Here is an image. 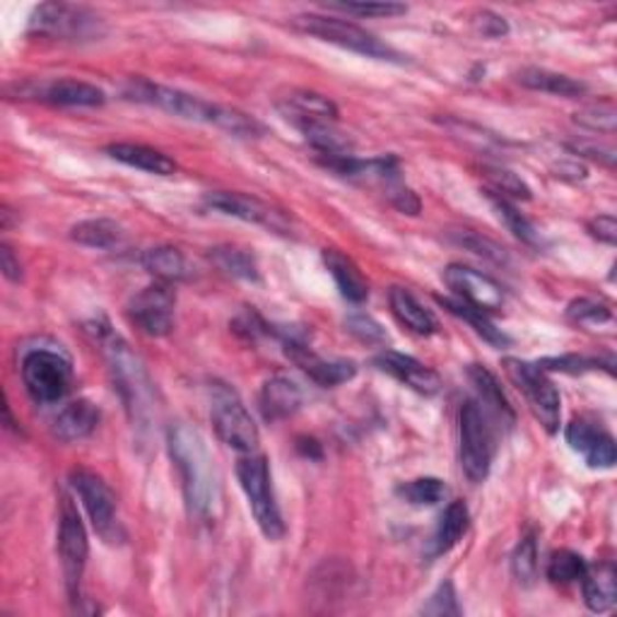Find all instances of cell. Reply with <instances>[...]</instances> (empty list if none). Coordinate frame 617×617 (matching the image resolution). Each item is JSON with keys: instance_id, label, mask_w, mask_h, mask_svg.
<instances>
[{"instance_id": "6da1fadb", "label": "cell", "mask_w": 617, "mask_h": 617, "mask_svg": "<svg viewBox=\"0 0 617 617\" xmlns=\"http://www.w3.org/2000/svg\"><path fill=\"white\" fill-rule=\"evenodd\" d=\"M167 446L174 468L179 470L188 512L198 521L216 519L220 507V476L206 439L188 424L176 422L167 430Z\"/></svg>"}, {"instance_id": "7a4b0ae2", "label": "cell", "mask_w": 617, "mask_h": 617, "mask_svg": "<svg viewBox=\"0 0 617 617\" xmlns=\"http://www.w3.org/2000/svg\"><path fill=\"white\" fill-rule=\"evenodd\" d=\"M236 478H240L248 509H252L260 533L270 543H278L284 536V521L276 500V490H272L268 458L256 454V451L254 454H244L236 461Z\"/></svg>"}, {"instance_id": "3957f363", "label": "cell", "mask_w": 617, "mask_h": 617, "mask_svg": "<svg viewBox=\"0 0 617 617\" xmlns=\"http://www.w3.org/2000/svg\"><path fill=\"white\" fill-rule=\"evenodd\" d=\"M292 27L308 34V37L340 46V49L352 54L376 58V61L403 63V54H398L394 46L384 44L382 39L374 37L372 32L362 30L360 25H352L348 20L328 18V15H296L292 20Z\"/></svg>"}, {"instance_id": "277c9868", "label": "cell", "mask_w": 617, "mask_h": 617, "mask_svg": "<svg viewBox=\"0 0 617 617\" xmlns=\"http://www.w3.org/2000/svg\"><path fill=\"white\" fill-rule=\"evenodd\" d=\"M458 458L470 482H482L490 476L494 458V427L476 398L463 403L458 410Z\"/></svg>"}, {"instance_id": "5b68a950", "label": "cell", "mask_w": 617, "mask_h": 617, "mask_svg": "<svg viewBox=\"0 0 617 617\" xmlns=\"http://www.w3.org/2000/svg\"><path fill=\"white\" fill-rule=\"evenodd\" d=\"M30 32L54 42H97L106 34L104 20L85 5L44 3L30 18Z\"/></svg>"}, {"instance_id": "8992f818", "label": "cell", "mask_w": 617, "mask_h": 617, "mask_svg": "<svg viewBox=\"0 0 617 617\" xmlns=\"http://www.w3.org/2000/svg\"><path fill=\"white\" fill-rule=\"evenodd\" d=\"M102 348L106 364H109V372L114 376L116 391L121 394L128 412L133 415V420L142 422L145 412L150 408V396H152V384L148 379V372L142 370L140 360L133 354L126 342L114 336L112 330H102Z\"/></svg>"}, {"instance_id": "52a82bcc", "label": "cell", "mask_w": 617, "mask_h": 617, "mask_svg": "<svg viewBox=\"0 0 617 617\" xmlns=\"http://www.w3.org/2000/svg\"><path fill=\"white\" fill-rule=\"evenodd\" d=\"M502 366L509 376V382H512L521 394H524L533 418L543 424V430L548 434H555L557 430H560L562 398H560V391H557L555 384L550 382L548 372H545L538 364L519 360V358H504Z\"/></svg>"}, {"instance_id": "ba28073f", "label": "cell", "mask_w": 617, "mask_h": 617, "mask_svg": "<svg viewBox=\"0 0 617 617\" xmlns=\"http://www.w3.org/2000/svg\"><path fill=\"white\" fill-rule=\"evenodd\" d=\"M20 372L27 394L37 403H58L73 386V364L61 350H30L22 358Z\"/></svg>"}, {"instance_id": "9c48e42d", "label": "cell", "mask_w": 617, "mask_h": 617, "mask_svg": "<svg viewBox=\"0 0 617 617\" xmlns=\"http://www.w3.org/2000/svg\"><path fill=\"white\" fill-rule=\"evenodd\" d=\"M70 488L75 490L80 497L82 507L92 521V528L97 531V536L104 543H121L124 540V528L118 521V507H116V494L104 482L102 476L88 468H75L70 470Z\"/></svg>"}, {"instance_id": "30bf717a", "label": "cell", "mask_w": 617, "mask_h": 617, "mask_svg": "<svg viewBox=\"0 0 617 617\" xmlns=\"http://www.w3.org/2000/svg\"><path fill=\"white\" fill-rule=\"evenodd\" d=\"M126 97L142 102V104H150V106H158V109L186 118V121L210 124V126H218L222 112H224V106L220 104L206 102V100L196 97V94H188L176 88L154 85V82L150 80H130L126 88Z\"/></svg>"}, {"instance_id": "8fae6325", "label": "cell", "mask_w": 617, "mask_h": 617, "mask_svg": "<svg viewBox=\"0 0 617 617\" xmlns=\"http://www.w3.org/2000/svg\"><path fill=\"white\" fill-rule=\"evenodd\" d=\"M210 420L222 442L240 454H254L258 449V427L242 398L230 386H212Z\"/></svg>"}, {"instance_id": "7c38bea8", "label": "cell", "mask_w": 617, "mask_h": 617, "mask_svg": "<svg viewBox=\"0 0 617 617\" xmlns=\"http://www.w3.org/2000/svg\"><path fill=\"white\" fill-rule=\"evenodd\" d=\"M58 557H61L68 596L75 603L80 601V584L88 567L90 540L85 524H82L70 497H63L61 500V516H58Z\"/></svg>"}, {"instance_id": "4fadbf2b", "label": "cell", "mask_w": 617, "mask_h": 617, "mask_svg": "<svg viewBox=\"0 0 617 617\" xmlns=\"http://www.w3.org/2000/svg\"><path fill=\"white\" fill-rule=\"evenodd\" d=\"M174 304L176 294L172 284L154 282L150 288L140 290L133 300L128 302V322L133 324L140 334L150 338H162L172 334L174 328Z\"/></svg>"}, {"instance_id": "5bb4252c", "label": "cell", "mask_w": 617, "mask_h": 617, "mask_svg": "<svg viewBox=\"0 0 617 617\" xmlns=\"http://www.w3.org/2000/svg\"><path fill=\"white\" fill-rule=\"evenodd\" d=\"M206 206L222 212V216H230L236 220L260 224L270 232L288 234L292 230L290 218L284 216L282 210L272 208L270 203H264L260 198L246 196V194H234V191H212L206 196Z\"/></svg>"}, {"instance_id": "9a60e30c", "label": "cell", "mask_w": 617, "mask_h": 617, "mask_svg": "<svg viewBox=\"0 0 617 617\" xmlns=\"http://www.w3.org/2000/svg\"><path fill=\"white\" fill-rule=\"evenodd\" d=\"M444 282H446V288L454 292L456 300H461L463 304L476 306L485 314L500 312V308L504 306L502 284L476 268L451 264L444 270Z\"/></svg>"}, {"instance_id": "2e32d148", "label": "cell", "mask_w": 617, "mask_h": 617, "mask_svg": "<svg viewBox=\"0 0 617 617\" xmlns=\"http://www.w3.org/2000/svg\"><path fill=\"white\" fill-rule=\"evenodd\" d=\"M284 348H288V358L300 366V370L312 379L314 384L324 388H334L350 382L358 374V366L348 360H324L316 352L308 350L302 340L292 338L290 334L284 336Z\"/></svg>"}, {"instance_id": "e0dca14e", "label": "cell", "mask_w": 617, "mask_h": 617, "mask_svg": "<svg viewBox=\"0 0 617 617\" xmlns=\"http://www.w3.org/2000/svg\"><path fill=\"white\" fill-rule=\"evenodd\" d=\"M567 444L577 454L584 456L589 468H613L617 461L615 439L598 427L596 422H589L584 418H577L567 424Z\"/></svg>"}, {"instance_id": "ac0fdd59", "label": "cell", "mask_w": 617, "mask_h": 617, "mask_svg": "<svg viewBox=\"0 0 617 617\" xmlns=\"http://www.w3.org/2000/svg\"><path fill=\"white\" fill-rule=\"evenodd\" d=\"M278 109L300 130L316 124H338V106L312 90H290L280 97Z\"/></svg>"}, {"instance_id": "d6986e66", "label": "cell", "mask_w": 617, "mask_h": 617, "mask_svg": "<svg viewBox=\"0 0 617 617\" xmlns=\"http://www.w3.org/2000/svg\"><path fill=\"white\" fill-rule=\"evenodd\" d=\"M22 94L56 106H102L106 102L104 90L73 78L39 82V85H30V90L22 88Z\"/></svg>"}, {"instance_id": "ffe728a7", "label": "cell", "mask_w": 617, "mask_h": 617, "mask_svg": "<svg viewBox=\"0 0 617 617\" xmlns=\"http://www.w3.org/2000/svg\"><path fill=\"white\" fill-rule=\"evenodd\" d=\"M374 364L382 372L398 379L400 384L418 391V394L422 396H434L439 394V388H442V379H439V374L430 370V366H424L422 362L410 358V354H403L396 350H384L382 354H376Z\"/></svg>"}, {"instance_id": "44dd1931", "label": "cell", "mask_w": 617, "mask_h": 617, "mask_svg": "<svg viewBox=\"0 0 617 617\" xmlns=\"http://www.w3.org/2000/svg\"><path fill=\"white\" fill-rule=\"evenodd\" d=\"M468 379L473 388H476V400L478 406L488 412V418L494 420L497 424H504L507 430H512L516 422V412L512 408V403L504 396V391L497 382V376L482 364H470L468 366Z\"/></svg>"}, {"instance_id": "7402d4cb", "label": "cell", "mask_w": 617, "mask_h": 617, "mask_svg": "<svg viewBox=\"0 0 617 617\" xmlns=\"http://www.w3.org/2000/svg\"><path fill=\"white\" fill-rule=\"evenodd\" d=\"M302 388L288 376H270L268 382L260 386L258 408L266 422H280L292 418V415L302 408Z\"/></svg>"}, {"instance_id": "603a6c76", "label": "cell", "mask_w": 617, "mask_h": 617, "mask_svg": "<svg viewBox=\"0 0 617 617\" xmlns=\"http://www.w3.org/2000/svg\"><path fill=\"white\" fill-rule=\"evenodd\" d=\"M100 408L94 406L92 400H73L56 415L51 422V434L58 439V442L70 444V442H82L88 439L100 424Z\"/></svg>"}, {"instance_id": "cb8c5ba5", "label": "cell", "mask_w": 617, "mask_h": 617, "mask_svg": "<svg viewBox=\"0 0 617 617\" xmlns=\"http://www.w3.org/2000/svg\"><path fill=\"white\" fill-rule=\"evenodd\" d=\"M388 304H391V312H394L398 322L406 326L408 330H412V334L432 336L439 330L436 316L410 290L391 288Z\"/></svg>"}, {"instance_id": "d4e9b609", "label": "cell", "mask_w": 617, "mask_h": 617, "mask_svg": "<svg viewBox=\"0 0 617 617\" xmlns=\"http://www.w3.org/2000/svg\"><path fill=\"white\" fill-rule=\"evenodd\" d=\"M106 154L112 160L126 164V167L154 176H172L176 172V162L167 158V154L148 145H136V142H114V145L106 148Z\"/></svg>"}, {"instance_id": "484cf974", "label": "cell", "mask_w": 617, "mask_h": 617, "mask_svg": "<svg viewBox=\"0 0 617 617\" xmlns=\"http://www.w3.org/2000/svg\"><path fill=\"white\" fill-rule=\"evenodd\" d=\"M581 589H584V603L593 613L610 610L617 601V572L613 562H601L586 567L581 577Z\"/></svg>"}, {"instance_id": "4316f807", "label": "cell", "mask_w": 617, "mask_h": 617, "mask_svg": "<svg viewBox=\"0 0 617 617\" xmlns=\"http://www.w3.org/2000/svg\"><path fill=\"white\" fill-rule=\"evenodd\" d=\"M324 264L330 272V278L336 280L340 294L346 296L348 302L362 304L366 296H370V284H366L360 268L354 266L346 254H340L338 248H326Z\"/></svg>"}, {"instance_id": "83f0119b", "label": "cell", "mask_w": 617, "mask_h": 617, "mask_svg": "<svg viewBox=\"0 0 617 617\" xmlns=\"http://www.w3.org/2000/svg\"><path fill=\"white\" fill-rule=\"evenodd\" d=\"M142 266L150 272V276L164 282V284H174V282H184L191 278V266H188L186 256L179 252L176 246H158L150 248L142 256Z\"/></svg>"}, {"instance_id": "f1b7e54d", "label": "cell", "mask_w": 617, "mask_h": 617, "mask_svg": "<svg viewBox=\"0 0 617 617\" xmlns=\"http://www.w3.org/2000/svg\"><path fill=\"white\" fill-rule=\"evenodd\" d=\"M516 80L528 90L557 94V97H567V100L581 97V94L586 92L584 82H579L562 73H555V70H548V68H524L516 73Z\"/></svg>"}, {"instance_id": "f546056e", "label": "cell", "mask_w": 617, "mask_h": 617, "mask_svg": "<svg viewBox=\"0 0 617 617\" xmlns=\"http://www.w3.org/2000/svg\"><path fill=\"white\" fill-rule=\"evenodd\" d=\"M436 302L442 304L449 314H454L456 318H461V322H466L476 334L482 338V340H488L490 346L494 348H507L509 342V336L504 334L502 328H497L492 322H490V316L480 312V308L476 306H470V304H463L461 300H451V296H436Z\"/></svg>"}, {"instance_id": "4dcf8cb0", "label": "cell", "mask_w": 617, "mask_h": 617, "mask_svg": "<svg viewBox=\"0 0 617 617\" xmlns=\"http://www.w3.org/2000/svg\"><path fill=\"white\" fill-rule=\"evenodd\" d=\"M468 526H470L468 507L463 504V502H451L444 509V514L439 516V524H436L434 538H432L434 555H444L449 550H454L456 545H458V540L466 536Z\"/></svg>"}, {"instance_id": "1f68e13d", "label": "cell", "mask_w": 617, "mask_h": 617, "mask_svg": "<svg viewBox=\"0 0 617 617\" xmlns=\"http://www.w3.org/2000/svg\"><path fill=\"white\" fill-rule=\"evenodd\" d=\"M121 236H124L121 224L104 218L78 222L75 228L70 230V240L90 248H112L114 244L121 242Z\"/></svg>"}, {"instance_id": "d6a6232c", "label": "cell", "mask_w": 617, "mask_h": 617, "mask_svg": "<svg viewBox=\"0 0 617 617\" xmlns=\"http://www.w3.org/2000/svg\"><path fill=\"white\" fill-rule=\"evenodd\" d=\"M488 198L492 208L497 210V216L507 224V230L512 232L519 242H524L528 246H538L540 244V232L536 230V224H533L524 212H521L512 200L504 198V196H497L492 191H488Z\"/></svg>"}, {"instance_id": "836d02e7", "label": "cell", "mask_w": 617, "mask_h": 617, "mask_svg": "<svg viewBox=\"0 0 617 617\" xmlns=\"http://www.w3.org/2000/svg\"><path fill=\"white\" fill-rule=\"evenodd\" d=\"M210 260L216 264L224 276L236 280H258L256 258L236 246H216L210 248Z\"/></svg>"}, {"instance_id": "e575fe53", "label": "cell", "mask_w": 617, "mask_h": 617, "mask_svg": "<svg viewBox=\"0 0 617 617\" xmlns=\"http://www.w3.org/2000/svg\"><path fill=\"white\" fill-rule=\"evenodd\" d=\"M449 236L456 246L466 248V252L476 254L485 260H490V264H494V266H507L509 264L507 248L502 244H497L494 240H490V236L476 232V230H454V232H449Z\"/></svg>"}, {"instance_id": "d590c367", "label": "cell", "mask_w": 617, "mask_h": 617, "mask_svg": "<svg viewBox=\"0 0 617 617\" xmlns=\"http://www.w3.org/2000/svg\"><path fill=\"white\" fill-rule=\"evenodd\" d=\"M396 494L403 502L412 507H434L444 502L446 497V485L439 478H415L408 482H400L396 488Z\"/></svg>"}, {"instance_id": "8d00e7d4", "label": "cell", "mask_w": 617, "mask_h": 617, "mask_svg": "<svg viewBox=\"0 0 617 617\" xmlns=\"http://www.w3.org/2000/svg\"><path fill=\"white\" fill-rule=\"evenodd\" d=\"M586 560L574 550H557L552 552V557L548 560V579L552 584L560 586H569L581 581L586 572Z\"/></svg>"}, {"instance_id": "74e56055", "label": "cell", "mask_w": 617, "mask_h": 617, "mask_svg": "<svg viewBox=\"0 0 617 617\" xmlns=\"http://www.w3.org/2000/svg\"><path fill=\"white\" fill-rule=\"evenodd\" d=\"M512 569L519 584L524 586H531L538 579V538L533 531L519 540L512 555Z\"/></svg>"}, {"instance_id": "f35d334b", "label": "cell", "mask_w": 617, "mask_h": 617, "mask_svg": "<svg viewBox=\"0 0 617 617\" xmlns=\"http://www.w3.org/2000/svg\"><path fill=\"white\" fill-rule=\"evenodd\" d=\"M574 124L593 130V133H605V136H613L615 128H617V112H615V104L613 102H598V104H591L584 106V109L574 114Z\"/></svg>"}, {"instance_id": "ab89813d", "label": "cell", "mask_w": 617, "mask_h": 617, "mask_svg": "<svg viewBox=\"0 0 617 617\" xmlns=\"http://www.w3.org/2000/svg\"><path fill=\"white\" fill-rule=\"evenodd\" d=\"M567 316L579 326H603V324L613 322V312L608 304L586 300V296H581V300H574L572 304H569Z\"/></svg>"}, {"instance_id": "60d3db41", "label": "cell", "mask_w": 617, "mask_h": 617, "mask_svg": "<svg viewBox=\"0 0 617 617\" xmlns=\"http://www.w3.org/2000/svg\"><path fill=\"white\" fill-rule=\"evenodd\" d=\"M346 330L358 338L360 342H366V346H384L388 340L384 326L376 322V318L366 316V314H352L346 318Z\"/></svg>"}, {"instance_id": "b9f144b4", "label": "cell", "mask_w": 617, "mask_h": 617, "mask_svg": "<svg viewBox=\"0 0 617 617\" xmlns=\"http://www.w3.org/2000/svg\"><path fill=\"white\" fill-rule=\"evenodd\" d=\"M328 8L358 18H398L408 13V8L400 3H330Z\"/></svg>"}, {"instance_id": "7bdbcfd3", "label": "cell", "mask_w": 617, "mask_h": 617, "mask_svg": "<svg viewBox=\"0 0 617 617\" xmlns=\"http://www.w3.org/2000/svg\"><path fill=\"white\" fill-rule=\"evenodd\" d=\"M538 366H543L545 372H562V374H584L601 370V360L596 358H581V354H562V358H548L540 360Z\"/></svg>"}, {"instance_id": "ee69618b", "label": "cell", "mask_w": 617, "mask_h": 617, "mask_svg": "<svg viewBox=\"0 0 617 617\" xmlns=\"http://www.w3.org/2000/svg\"><path fill=\"white\" fill-rule=\"evenodd\" d=\"M488 179L492 184L490 191L497 196L504 198H531V188L526 186V182H521L516 174H512L509 170H488Z\"/></svg>"}, {"instance_id": "f6af8a7d", "label": "cell", "mask_w": 617, "mask_h": 617, "mask_svg": "<svg viewBox=\"0 0 617 617\" xmlns=\"http://www.w3.org/2000/svg\"><path fill=\"white\" fill-rule=\"evenodd\" d=\"M420 613L422 615H436V617H442V615H461L454 584H451V581H444V584L432 593L430 601L422 605Z\"/></svg>"}, {"instance_id": "bcb514c9", "label": "cell", "mask_w": 617, "mask_h": 617, "mask_svg": "<svg viewBox=\"0 0 617 617\" xmlns=\"http://www.w3.org/2000/svg\"><path fill=\"white\" fill-rule=\"evenodd\" d=\"M384 188H386V196L391 200V206H394L398 212H403V216H418L422 203H420V198H418V194L412 191V188L403 186L398 179L386 184Z\"/></svg>"}, {"instance_id": "7dc6e473", "label": "cell", "mask_w": 617, "mask_h": 617, "mask_svg": "<svg viewBox=\"0 0 617 617\" xmlns=\"http://www.w3.org/2000/svg\"><path fill=\"white\" fill-rule=\"evenodd\" d=\"M572 150L581 158H589V160H596L603 167L613 170L615 167V148L613 145H605V142H574Z\"/></svg>"}, {"instance_id": "c3c4849f", "label": "cell", "mask_w": 617, "mask_h": 617, "mask_svg": "<svg viewBox=\"0 0 617 617\" xmlns=\"http://www.w3.org/2000/svg\"><path fill=\"white\" fill-rule=\"evenodd\" d=\"M473 25H476L482 37H488V39L504 37V34L509 32L507 20L502 15L492 13V10H482V13H478L476 18H473Z\"/></svg>"}, {"instance_id": "681fc988", "label": "cell", "mask_w": 617, "mask_h": 617, "mask_svg": "<svg viewBox=\"0 0 617 617\" xmlns=\"http://www.w3.org/2000/svg\"><path fill=\"white\" fill-rule=\"evenodd\" d=\"M589 232L593 240H598L608 246L617 244V220L613 216H598L589 222Z\"/></svg>"}, {"instance_id": "f907efd6", "label": "cell", "mask_w": 617, "mask_h": 617, "mask_svg": "<svg viewBox=\"0 0 617 617\" xmlns=\"http://www.w3.org/2000/svg\"><path fill=\"white\" fill-rule=\"evenodd\" d=\"M0 268H3V276H5L8 280L18 282V280L22 278V266H20V260L15 258L13 248H10L8 244L0 246Z\"/></svg>"}, {"instance_id": "816d5d0a", "label": "cell", "mask_w": 617, "mask_h": 617, "mask_svg": "<svg viewBox=\"0 0 617 617\" xmlns=\"http://www.w3.org/2000/svg\"><path fill=\"white\" fill-rule=\"evenodd\" d=\"M296 449H300L304 456H312V458H322V446H318L316 439H306V436H300V439H296Z\"/></svg>"}]
</instances>
